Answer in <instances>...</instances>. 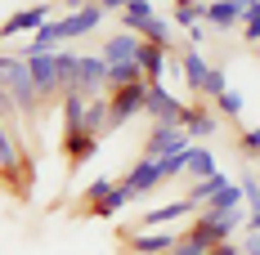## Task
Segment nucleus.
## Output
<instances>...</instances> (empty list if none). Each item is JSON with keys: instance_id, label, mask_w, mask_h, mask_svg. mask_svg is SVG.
<instances>
[{"instance_id": "obj_1", "label": "nucleus", "mask_w": 260, "mask_h": 255, "mask_svg": "<svg viewBox=\"0 0 260 255\" xmlns=\"http://www.w3.org/2000/svg\"><path fill=\"white\" fill-rule=\"evenodd\" d=\"M0 85H5V94L14 99V107H18L23 121H31V117L41 112V94H36V81H31V72H27L23 54L0 50Z\"/></svg>"}, {"instance_id": "obj_2", "label": "nucleus", "mask_w": 260, "mask_h": 255, "mask_svg": "<svg viewBox=\"0 0 260 255\" xmlns=\"http://www.w3.org/2000/svg\"><path fill=\"white\" fill-rule=\"evenodd\" d=\"M121 242H126V255H166L184 242V229H126Z\"/></svg>"}, {"instance_id": "obj_3", "label": "nucleus", "mask_w": 260, "mask_h": 255, "mask_svg": "<svg viewBox=\"0 0 260 255\" xmlns=\"http://www.w3.org/2000/svg\"><path fill=\"white\" fill-rule=\"evenodd\" d=\"M144 99H148V81L126 85V90H108V126L121 130V126H130L135 117H144Z\"/></svg>"}, {"instance_id": "obj_4", "label": "nucleus", "mask_w": 260, "mask_h": 255, "mask_svg": "<svg viewBox=\"0 0 260 255\" xmlns=\"http://www.w3.org/2000/svg\"><path fill=\"white\" fill-rule=\"evenodd\" d=\"M144 117H148V126H180L184 99L171 94L161 81H153V85H148V99H144Z\"/></svg>"}, {"instance_id": "obj_5", "label": "nucleus", "mask_w": 260, "mask_h": 255, "mask_svg": "<svg viewBox=\"0 0 260 255\" xmlns=\"http://www.w3.org/2000/svg\"><path fill=\"white\" fill-rule=\"evenodd\" d=\"M121 184H126V193L135 197V202H139V197H153L157 188L166 184V175H161V161H157V157H139L126 175H121Z\"/></svg>"}, {"instance_id": "obj_6", "label": "nucleus", "mask_w": 260, "mask_h": 255, "mask_svg": "<svg viewBox=\"0 0 260 255\" xmlns=\"http://www.w3.org/2000/svg\"><path fill=\"white\" fill-rule=\"evenodd\" d=\"M50 5H27V9H14L5 23H0V50L14 41V36H31V31H41V27L50 23Z\"/></svg>"}, {"instance_id": "obj_7", "label": "nucleus", "mask_w": 260, "mask_h": 255, "mask_svg": "<svg viewBox=\"0 0 260 255\" xmlns=\"http://www.w3.org/2000/svg\"><path fill=\"white\" fill-rule=\"evenodd\" d=\"M180 130L188 139H211V134L220 130V112H215L207 99H188L184 103V117H180Z\"/></svg>"}, {"instance_id": "obj_8", "label": "nucleus", "mask_w": 260, "mask_h": 255, "mask_svg": "<svg viewBox=\"0 0 260 255\" xmlns=\"http://www.w3.org/2000/svg\"><path fill=\"white\" fill-rule=\"evenodd\" d=\"M193 215H198V206L188 202V197H175V202H161V206L139 210L135 229H166V224H180V220H193Z\"/></svg>"}, {"instance_id": "obj_9", "label": "nucleus", "mask_w": 260, "mask_h": 255, "mask_svg": "<svg viewBox=\"0 0 260 255\" xmlns=\"http://www.w3.org/2000/svg\"><path fill=\"white\" fill-rule=\"evenodd\" d=\"M104 18H108V9H99V5L90 0L81 14H63V18H58V41L68 45V41H81V36H94Z\"/></svg>"}, {"instance_id": "obj_10", "label": "nucleus", "mask_w": 260, "mask_h": 255, "mask_svg": "<svg viewBox=\"0 0 260 255\" xmlns=\"http://www.w3.org/2000/svg\"><path fill=\"white\" fill-rule=\"evenodd\" d=\"M193 139L184 134L180 126H148V134H144V157H171V153H184Z\"/></svg>"}, {"instance_id": "obj_11", "label": "nucleus", "mask_w": 260, "mask_h": 255, "mask_svg": "<svg viewBox=\"0 0 260 255\" xmlns=\"http://www.w3.org/2000/svg\"><path fill=\"white\" fill-rule=\"evenodd\" d=\"M180 77H184V90L193 94V99H207V81H211V63L202 50H188L184 45L180 54Z\"/></svg>"}, {"instance_id": "obj_12", "label": "nucleus", "mask_w": 260, "mask_h": 255, "mask_svg": "<svg viewBox=\"0 0 260 255\" xmlns=\"http://www.w3.org/2000/svg\"><path fill=\"white\" fill-rule=\"evenodd\" d=\"M99 143H104V139H99V134H90L85 126H77V130H63V161H68V166L77 170V166H85L90 157L99 153Z\"/></svg>"}, {"instance_id": "obj_13", "label": "nucleus", "mask_w": 260, "mask_h": 255, "mask_svg": "<svg viewBox=\"0 0 260 255\" xmlns=\"http://www.w3.org/2000/svg\"><path fill=\"white\" fill-rule=\"evenodd\" d=\"M135 63H139L144 81L153 85V81L166 77V67H171V50H166V45H153V41H139V54H135Z\"/></svg>"}, {"instance_id": "obj_14", "label": "nucleus", "mask_w": 260, "mask_h": 255, "mask_svg": "<svg viewBox=\"0 0 260 255\" xmlns=\"http://www.w3.org/2000/svg\"><path fill=\"white\" fill-rule=\"evenodd\" d=\"M130 202H135V197L126 193V184L117 179V184H112V188H108V193H104L94 206H85V215H90V220H117V215H121Z\"/></svg>"}, {"instance_id": "obj_15", "label": "nucleus", "mask_w": 260, "mask_h": 255, "mask_svg": "<svg viewBox=\"0 0 260 255\" xmlns=\"http://www.w3.org/2000/svg\"><path fill=\"white\" fill-rule=\"evenodd\" d=\"M202 23L215 27V31H242V9H238L234 0H211L207 9H202Z\"/></svg>"}, {"instance_id": "obj_16", "label": "nucleus", "mask_w": 260, "mask_h": 255, "mask_svg": "<svg viewBox=\"0 0 260 255\" xmlns=\"http://www.w3.org/2000/svg\"><path fill=\"white\" fill-rule=\"evenodd\" d=\"M81 90L94 99V94H108V63L104 54H81Z\"/></svg>"}, {"instance_id": "obj_17", "label": "nucleus", "mask_w": 260, "mask_h": 255, "mask_svg": "<svg viewBox=\"0 0 260 255\" xmlns=\"http://www.w3.org/2000/svg\"><path fill=\"white\" fill-rule=\"evenodd\" d=\"M135 54H139V36H135V31H121V27H117L104 41V63L108 67H112V63H135Z\"/></svg>"}, {"instance_id": "obj_18", "label": "nucleus", "mask_w": 260, "mask_h": 255, "mask_svg": "<svg viewBox=\"0 0 260 255\" xmlns=\"http://www.w3.org/2000/svg\"><path fill=\"white\" fill-rule=\"evenodd\" d=\"M215 170H220V166H215V153L202 148V143H188V153H184V175H188V184L215 175Z\"/></svg>"}, {"instance_id": "obj_19", "label": "nucleus", "mask_w": 260, "mask_h": 255, "mask_svg": "<svg viewBox=\"0 0 260 255\" xmlns=\"http://www.w3.org/2000/svg\"><path fill=\"white\" fill-rule=\"evenodd\" d=\"M224 184H234V179H224V170H215V175H207V179H193L184 197H188V202H193V206H198V210H202V206H207L211 197H215V193L224 188Z\"/></svg>"}, {"instance_id": "obj_20", "label": "nucleus", "mask_w": 260, "mask_h": 255, "mask_svg": "<svg viewBox=\"0 0 260 255\" xmlns=\"http://www.w3.org/2000/svg\"><path fill=\"white\" fill-rule=\"evenodd\" d=\"M85 103H90V94H85V90H68V94L58 99V112H63V130H77L81 121H85Z\"/></svg>"}, {"instance_id": "obj_21", "label": "nucleus", "mask_w": 260, "mask_h": 255, "mask_svg": "<svg viewBox=\"0 0 260 255\" xmlns=\"http://www.w3.org/2000/svg\"><path fill=\"white\" fill-rule=\"evenodd\" d=\"M58 85H63V94L68 90H81V50H58Z\"/></svg>"}, {"instance_id": "obj_22", "label": "nucleus", "mask_w": 260, "mask_h": 255, "mask_svg": "<svg viewBox=\"0 0 260 255\" xmlns=\"http://www.w3.org/2000/svg\"><path fill=\"white\" fill-rule=\"evenodd\" d=\"M153 14H157V9H153V0H130L126 9L117 14V27H121V31H135V36H139V27L148 23Z\"/></svg>"}, {"instance_id": "obj_23", "label": "nucleus", "mask_w": 260, "mask_h": 255, "mask_svg": "<svg viewBox=\"0 0 260 255\" xmlns=\"http://www.w3.org/2000/svg\"><path fill=\"white\" fill-rule=\"evenodd\" d=\"M139 41H153V45H166V50H171V45H175V23L161 18V14H153L148 23L139 27Z\"/></svg>"}, {"instance_id": "obj_24", "label": "nucleus", "mask_w": 260, "mask_h": 255, "mask_svg": "<svg viewBox=\"0 0 260 255\" xmlns=\"http://www.w3.org/2000/svg\"><path fill=\"white\" fill-rule=\"evenodd\" d=\"M81 126L90 130V134H99V139L112 130L108 126V94H94V99L85 103V121H81Z\"/></svg>"}, {"instance_id": "obj_25", "label": "nucleus", "mask_w": 260, "mask_h": 255, "mask_svg": "<svg viewBox=\"0 0 260 255\" xmlns=\"http://www.w3.org/2000/svg\"><path fill=\"white\" fill-rule=\"evenodd\" d=\"M144 72H139V63H112L108 67V90H126V85H139Z\"/></svg>"}, {"instance_id": "obj_26", "label": "nucleus", "mask_w": 260, "mask_h": 255, "mask_svg": "<svg viewBox=\"0 0 260 255\" xmlns=\"http://www.w3.org/2000/svg\"><path fill=\"white\" fill-rule=\"evenodd\" d=\"M211 107L220 112V121H238V117H242V94L229 85L224 94H215V99H211Z\"/></svg>"}, {"instance_id": "obj_27", "label": "nucleus", "mask_w": 260, "mask_h": 255, "mask_svg": "<svg viewBox=\"0 0 260 255\" xmlns=\"http://www.w3.org/2000/svg\"><path fill=\"white\" fill-rule=\"evenodd\" d=\"M234 184L242 188V202H247V210H260V179H256V170H251V166H242Z\"/></svg>"}, {"instance_id": "obj_28", "label": "nucleus", "mask_w": 260, "mask_h": 255, "mask_svg": "<svg viewBox=\"0 0 260 255\" xmlns=\"http://www.w3.org/2000/svg\"><path fill=\"white\" fill-rule=\"evenodd\" d=\"M238 157H242V161H256L260 157V126L238 130Z\"/></svg>"}, {"instance_id": "obj_29", "label": "nucleus", "mask_w": 260, "mask_h": 255, "mask_svg": "<svg viewBox=\"0 0 260 255\" xmlns=\"http://www.w3.org/2000/svg\"><path fill=\"white\" fill-rule=\"evenodd\" d=\"M171 23L188 31V27L202 23V9H198V5H188V0H175V9H171Z\"/></svg>"}, {"instance_id": "obj_30", "label": "nucleus", "mask_w": 260, "mask_h": 255, "mask_svg": "<svg viewBox=\"0 0 260 255\" xmlns=\"http://www.w3.org/2000/svg\"><path fill=\"white\" fill-rule=\"evenodd\" d=\"M112 184H117L112 175H99V179H90V184L81 188V210H85V206H94V202H99V197L108 193V188H112Z\"/></svg>"}, {"instance_id": "obj_31", "label": "nucleus", "mask_w": 260, "mask_h": 255, "mask_svg": "<svg viewBox=\"0 0 260 255\" xmlns=\"http://www.w3.org/2000/svg\"><path fill=\"white\" fill-rule=\"evenodd\" d=\"M242 41H247V45H260V5H251V9L242 14Z\"/></svg>"}, {"instance_id": "obj_32", "label": "nucleus", "mask_w": 260, "mask_h": 255, "mask_svg": "<svg viewBox=\"0 0 260 255\" xmlns=\"http://www.w3.org/2000/svg\"><path fill=\"white\" fill-rule=\"evenodd\" d=\"M184 153H188V148H184ZM184 153H171V157H161V175H166V184L184 175Z\"/></svg>"}, {"instance_id": "obj_33", "label": "nucleus", "mask_w": 260, "mask_h": 255, "mask_svg": "<svg viewBox=\"0 0 260 255\" xmlns=\"http://www.w3.org/2000/svg\"><path fill=\"white\" fill-rule=\"evenodd\" d=\"M0 121H9V126L18 121V107H14V99L5 94V85H0Z\"/></svg>"}, {"instance_id": "obj_34", "label": "nucleus", "mask_w": 260, "mask_h": 255, "mask_svg": "<svg viewBox=\"0 0 260 255\" xmlns=\"http://www.w3.org/2000/svg\"><path fill=\"white\" fill-rule=\"evenodd\" d=\"M184 36H188V50H202V45H207V27H202V23H198V27H188Z\"/></svg>"}, {"instance_id": "obj_35", "label": "nucleus", "mask_w": 260, "mask_h": 255, "mask_svg": "<svg viewBox=\"0 0 260 255\" xmlns=\"http://www.w3.org/2000/svg\"><path fill=\"white\" fill-rule=\"evenodd\" d=\"M238 246H242V255H260V233H247Z\"/></svg>"}, {"instance_id": "obj_36", "label": "nucleus", "mask_w": 260, "mask_h": 255, "mask_svg": "<svg viewBox=\"0 0 260 255\" xmlns=\"http://www.w3.org/2000/svg\"><path fill=\"white\" fill-rule=\"evenodd\" d=\"M207 255H242V246H238V242H220V246H211Z\"/></svg>"}, {"instance_id": "obj_37", "label": "nucleus", "mask_w": 260, "mask_h": 255, "mask_svg": "<svg viewBox=\"0 0 260 255\" xmlns=\"http://www.w3.org/2000/svg\"><path fill=\"white\" fill-rule=\"evenodd\" d=\"M166 255H207L202 246H193V242H180V246H171Z\"/></svg>"}, {"instance_id": "obj_38", "label": "nucleus", "mask_w": 260, "mask_h": 255, "mask_svg": "<svg viewBox=\"0 0 260 255\" xmlns=\"http://www.w3.org/2000/svg\"><path fill=\"white\" fill-rule=\"evenodd\" d=\"M94 5H99V9H108V14H121L130 0H94Z\"/></svg>"}, {"instance_id": "obj_39", "label": "nucleus", "mask_w": 260, "mask_h": 255, "mask_svg": "<svg viewBox=\"0 0 260 255\" xmlns=\"http://www.w3.org/2000/svg\"><path fill=\"white\" fill-rule=\"evenodd\" d=\"M58 5H63V9H68V14H81V9H85V5H90V0H58Z\"/></svg>"}, {"instance_id": "obj_40", "label": "nucleus", "mask_w": 260, "mask_h": 255, "mask_svg": "<svg viewBox=\"0 0 260 255\" xmlns=\"http://www.w3.org/2000/svg\"><path fill=\"white\" fill-rule=\"evenodd\" d=\"M247 233H260V210H247Z\"/></svg>"}, {"instance_id": "obj_41", "label": "nucleus", "mask_w": 260, "mask_h": 255, "mask_svg": "<svg viewBox=\"0 0 260 255\" xmlns=\"http://www.w3.org/2000/svg\"><path fill=\"white\" fill-rule=\"evenodd\" d=\"M238 9H242V14H247V9H251V5H260V0H234Z\"/></svg>"}, {"instance_id": "obj_42", "label": "nucleus", "mask_w": 260, "mask_h": 255, "mask_svg": "<svg viewBox=\"0 0 260 255\" xmlns=\"http://www.w3.org/2000/svg\"><path fill=\"white\" fill-rule=\"evenodd\" d=\"M256 54H260V45H256Z\"/></svg>"}]
</instances>
